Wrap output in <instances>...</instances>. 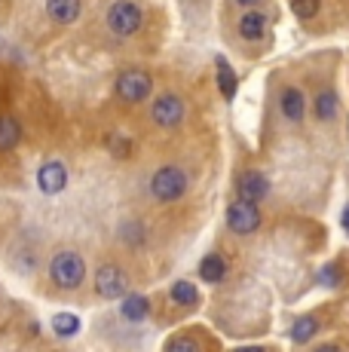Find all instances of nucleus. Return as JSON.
I'll return each mask as SVG.
<instances>
[{
	"label": "nucleus",
	"mask_w": 349,
	"mask_h": 352,
	"mask_svg": "<svg viewBox=\"0 0 349 352\" xmlns=\"http://www.w3.org/2000/svg\"><path fill=\"white\" fill-rule=\"evenodd\" d=\"M65 184H68V168H65L58 160L43 162V166H40V172H37V187H40V190H43L46 196L62 193Z\"/></svg>",
	"instance_id": "nucleus-8"
},
{
	"label": "nucleus",
	"mask_w": 349,
	"mask_h": 352,
	"mask_svg": "<svg viewBox=\"0 0 349 352\" xmlns=\"http://www.w3.org/2000/svg\"><path fill=\"white\" fill-rule=\"evenodd\" d=\"M218 89L227 101L236 96V74H233V67L227 65V58H218Z\"/></svg>",
	"instance_id": "nucleus-17"
},
{
	"label": "nucleus",
	"mask_w": 349,
	"mask_h": 352,
	"mask_svg": "<svg viewBox=\"0 0 349 352\" xmlns=\"http://www.w3.org/2000/svg\"><path fill=\"white\" fill-rule=\"evenodd\" d=\"M150 120L157 123L159 129H174L181 126L184 120V101H181L174 92H163L150 107Z\"/></svg>",
	"instance_id": "nucleus-7"
},
{
	"label": "nucleus",
	"mask_w": 349,
	"mask_h": 352,
	"mask_svg": "<svg viewBox=\"0 0 349 352\" xmlns=\"http://www.w3.org/2000/svg\"><path fill=\"white\" fill-rule=\"evenodd\" d=\"M120 313H123V319H129V322H144L147 313H150V303H147L144 294H132L123 300Z\"/></svg>",
	"instance_id": "nucleus-15"
},
{
	"label": "nucleus",
	"mask_w": 349,
	"mask_h": 352,
	"mask_svg": "<svg viewBox=\"0 0 349 352\" xmlns=\"http://www.w3.org/2000/svg\"><path fill=\"white\" fill-rule=\"evenodd\" d=\"M80 10H83L80 0H46V12L58 25H74L80 19Z\"/></svg>",
	"instance_id": "nucleus-10"
},
{
	"label": "nucleus",
	"mask_w": 349,
	"mask_h": 352,
	"mask_svg": "<svg viewBox=\"0 0 349 352\" xmlns=\"http://www.w3.org/2000/svg\"><path fill=\"white\" fill-rule=\"evenodd\" d=\"M279 107H282V113H285L291 123L304 120V113H306V98H304V92L294 89V86H288V89L282 92V98H279Z\"/></svg>",
	"instance_id": "nucleus-11"
},
{
	"label": "nucleus",
	"mask_w": 349,
	"mask_h": 352,
	"mask_svg": "<svg viewBox=\"0 0 349 352\" xmlns=\"http://www.w3.org/2000/svg\"><path fill=\"white\" fill-rule=\"evenodd\" d=\"M19 141H22V126H19L16 117L3 113L0 117V151H12Z\"/></svg>",
	"instance_id": "nucleus-13"
},
{
	"label": "nucleus",
	"mask_w": 349,
	"mask_h": 352,
	"mask_svg": "<svg viewBox=\"0 0 349 352\" xmlns=\"http://www.w3.org/2000/svg\"><path fill=\"white\" fill-rule=\"evenodd\" d=\"M49 276H52V282H56L62 291H74V288H80L83 285V279H86V263H83V257H80L77 252H58V254H52V261H49Z\"/></svg>",
	"instance_id": "nucleus-1"
},
{
	"label": "nucleus",
	"mask_w": 349,
	"mask_h": 352,
	"mask_svg": "<svg viewBox=\"0 0 349 352\" xmlns=\"http://www.w3.org/2000/svg\"><path fill=\"white\" fill-rule=\"evenodd\" d=\"M150 89H153V80H150V74L141 71V67H126L117 77V96L123 101H129V104L144 101L150 96Z\"/></svg>",
	"instance_id": "nucleus-4"
},
{
	"label": "nucleus",
	"mask_w": 349,
	"mask_h": 352,
	"mask_svg": "<svg viewBox=\"0 0 349 352\" xmlns=\"http://www.w3.org/2000/svg\"><path fill=\"white\" fill-rule=\"evenodd\" d=\"M227 227H230L236 236H248V233H254V230L260 227L258 202L236 199L230 208H227Z\"/></svg>",
	"instance_id": "nucleus-5"
},
{
	"label": "nucleus",
	"mask_w": 349,
	"mask_h": 352,
	"mask_svg": "<svg viewBox=\"0 0 349 352\" xmlns=\"http://www.w3.org/2000/svg\"><path fill=\"white\" fill-rule=\"evenodd\" d=\"M107 28H111L117 37H132V34L141 31V25H144V12H141L138 3H132V0H113L111 6H107Z\"/></svg>",
	"instance_id": "nucleus-2"
},
{
	"label": "nucleus",
	"mask_w": 349,
	"mask_h": 352,
	"mask_svg": "<svg viewBox=\"0 0 349 352\" xmlns=\"http://www.w3.org/2000/svg\"><path fill=\"white\" fill-rule=\"evenodd\" d=\"M52 331L58 337H74L80 331V319L74 313H58V316H52Z\"/></svg>",
	"instance_id": "nucleus-19"
},
{
	"label": "nucleus",
	"mask_w": 349,
	"mask_h": 352,
	"mask_svg": "<svg viewBox=\"0 0 349 352\" xmlns=\"http://www.w3.org/2000/svg\"><path fill=\"white\" fill-rule=\"evenodd\" d=\"M319 285H328V288H337V285H340V270H337V263H328V267L319 270Z\"/></svg>",
	"instance_id": "nucleus-22"
},
{
	"label": "nucleus",
	"mask_w": 349,
	"mask_h": 352,
	"mask_svg": "<svg viewBox=\"0 0 349 352\" xmlns=\"http://www.w3.org/2000/svg\"><path fill=\"white\" fill-rule=\"evenodd\" d=\"M236 352H264V349H260V346H239Z\"/></svg>",
	"instance_id": "nucleus-24"
},
{
	"label": "nucleus",
	"mask_w": 349,
	"mask_h": 352,
	"mask_svg": "<svg viewBox=\"0 0 349 352\" xmlns=\"http://www.w3.org/2000/svg\"><path fill=\"white\" fill-rule=\"evenodd\" d=\"M239 34H243V40H251V43H258V40H264L267 34V16L258 10L245 12L243 19H239Z\"/></svg>",
	"instance_id": "nucleus-12"
},
{
	"label": "nucleus",
	"mask_w": 349,
	"mask_h": 352,
	"mask_svg": "<svg viewBox=\"0 0 349 352\" xmlns=\"http://www.w3.org/2000/svg\"><path fill=\"white\" fill-rule=\"evenodd\" d=\"M150 193L159 202H174L187 193V175L178 166H163L157 175L150 178Z\"/></svg>",
	"instance_id": "nucleus-3"
},
{
	"label": "nucleus",
	"mask_w": 349,
	"mask_h": 352,
	"mask_svg": "<svg viewBox=\"0 0 349 352\" xmlns=\"http://www.w3.org/2000/svg\"><path fill=\"white\" fill-rule=\"evenodd\" d=\"M315 352H340V349H334V346H322V349H315Z\"/></svg>",
	"instance_id": "nucleus-27"
},
{
	"label": "nucleus",
	"mask_w": 349,
	"mask_h": 352,
	"mask_svg": "<svg viewBox=\"0 0 349 352\" xmlns=\"http://www.w3.org/2000/svg\"><path fill=\"white\" fill-rule=\"evenodd\" d=\"M166 352H203V349H199V343L193 340V337L181 334V337H174L169 346H166Z\"/></svg>",
	"instance_id": "nucleus-23"
},
{
	"label": "nucleus",
	"mask_w": 349,
	"mask_h": 352,
	"mask_svg": "<svg viewBox=\"0 0 349 352\" xmlns=\"http://www.w3.org/2000/svg\"><path fill=\"white\" fill-rule=\"evenodd\" d=\"M337 113H340V96L337 92H331V89L319 92V98H315V117L325 120V123H331Z\"/></svg>",
	"instance_id": "nucleus-14"
},
{
	"label": "nucleus",
	"mask_w": 349,
	"mask_h": 352,
	"mask_svg": "<svg viewBox=\"0 0 349 352\" xmlns=\"http://www.w3.org/2000/svg\"><path fill=\"white\" fill-rule=\"evenodd\" d=\"M172 300L178 303V307H193V303L199 300L196 288L190 285V282H174L172 285Z\"/></svg>",
	"instance_id": "nucleus-20"
},
{
	"label": "nucleus",
	"mask_w": 349,
	"mask_h": 352,
	"mask_svg": "<svg viewBox=\"0 0 349 352\" xmlns=\"http://www.w3.org/2000/svg\"><path fill=\"white\" fill-rule=\"evenodd\" d=\"M224 273H227V263L221 254H209L203 263H199V276H203L205 282H212V285L224 279Z\"/></svg>",
	"instance_id": "nucleus-16"
},
{
	"label": "nucleus",
	"mask_w": 349,
	"mask_h": 352,
	"mask_svg": "<svg viewBox=\"0 0 349 352\" xmlns=\"http://www.w3.org/2000/svg\"><path fill=\"white\" fill-rule=\"evenodd\" d=\"M95 291L104 300H120V297L129 291V279H126V273L120 267L104 263V267L95 270Z\"/></svg>",
	"instance_id": "nucleus-6"
},
{
	"label": "nucleus",
	"mask_w": 349,
	"mask_h": 352,
	"mask_svg": "<svg viewBox=\"0 0 349 352\" xmlns=\"http://www.w3.org/2000/svg\"><path fill=\"white\" fill-rule=\"evenodd\" d=\"M344 230L349 233V206H346V212H344Z\"/></svg>",
	"instance_id": "nucleus-25"
},
{
	"label": "nucleus",
	"mask_w": 349,
	"mask_h": 352,
	"mask_svg": "<svg viewBox=\"0 0 349 352\" xmlns=\"http://www.w3.org/2000/svg\"><path fill=\"white\" fill-rule=\"evenodd\" d=\"M239 6H254V3H260V0H236Z\"/></svg>",
	"instance_id": "nucleus-26"
},
{
	"label": "nucleus",
	"mask_w": 349,
	"mask_h": 352,
	"mask_svg": "<svg viewBox=\"0 0 349 352\" xmlns=\"http://www.w3.org/2000/svg\"><path fill=\"white\" fill-rule=\"evenodd\" d=\"M267 193H270V181H267L260 172H245L243 178H239V199L260 202Z\"/></svg>",
	"instance_id": "nucleus-9"
},
{
	"label": "nucleus",
	"mask_w": 349,
	"mask_h": 352,
	"mask_svg": "<svg viewBox=\"0 0 349 352\" xmlns=\"http://www.w3.org/2000/svg\"><path fill=\"white\" fill-rule=\"evenodd\" d=\"M315 331H319V322L313 319V316H300L297 322L291 324V340L294 343H306L315 337Z\"/></svg>",
	"instance_id": "nucleus-18"
},
{
	"label": "nucleus",
	"mask_w": 349,
	"mask_h": 352,
	"mask_svg": "<svg viewBox=\"0 0 349 352\" xmlns=\"http://www.w3.org/2000/svg\"><path fill=\"white\" fill-rule=\"evenodd\" d=\"M291 12L297 19H313L319 12V0H291Z\"/></svg>",
	"instance_id": "nucleus-21"
}]
</instances>
